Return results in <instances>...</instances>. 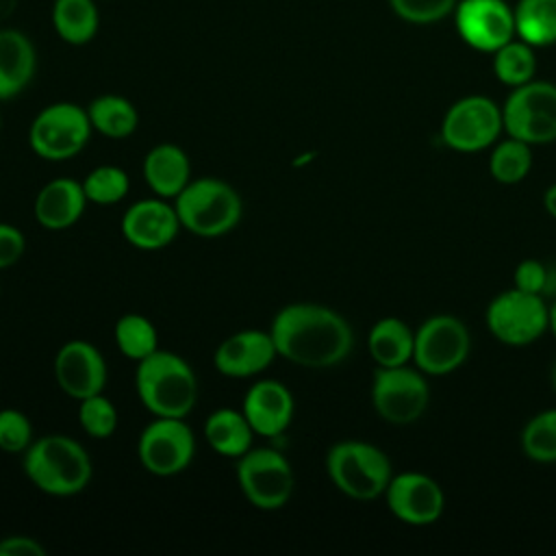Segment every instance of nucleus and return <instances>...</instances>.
Segmentation results:
<instances>
[{"mask_svg": "<svg viewBox=\"0 0 556 556\" xmlns=\"http://www.w3.org/2000/svg\"><path fill=\"white\" fill-rule=\"evenodd\" d=\"M50 20L65 43L85 46L100 28L98 0H54Z\"/></svg>", "mask_w": 556, "mask_h": 556, "instance_id": "nucleus-25", "label": "nucleus"}, {"mask_svg": "<svg viewBox=\"0 0 556 556\" xmlns=\"http://www.w3.org/2000/svg\"><path fill=\"white\" fill-rule=\"evenodd\" d=\"M37 72L30 37L17 28H0V102L20 96Z\"/></svg>", "mask_w": 556, "mask_h": 556, "instance_id": "nucleus-21", "label": "nucleus"}, {"mask_svg": "<svg viewBox=\"0 0 556 556\" xmlns=\"http://www.w3.org/2000/svg\"><path fill=\"white\" fill-rule=\"evenodd\" d=\"M87 195L80 180L54 178L46 182L33 202V215L46 230H67L85 213Z\"/></svg>", "mask_w": 556, "mask_h": 556, "instance_id": "nucleus-20", "label": "nucleus"}, {"mask_svg": "<svg viewBox=\"0 0 556 556\" xmlns=\"http://www.w3.org/2000/svg\"><path fill=\"white\" fill-rule=\"evenodd\" d=\"M0 126H2V117H0Z\"/></svg>", "mask_w": 556, "mask_h": 556, "instance_id": "nucleus-43", "label": "nucleus"}, {"mask_svg": "<svg viewBox=\"0 0 556 556\" xmlns=\"http://www.w3.org/2000/svg\"><path fill=\"white\" fill-rule=\"evenodd\" d=\"M552 387L556 391V361H554V367H552Z\"/></svg>", "mask_w": 556, "mask_h": 556, "instance_id": "nucleus-41", "label": "nucleus"}, {"mask_svg": "<svg viewBox=\"0 0 556 556\" xmlns=\"http://www.w3.org/2000/svg\"><path fill=\"white\" fill-rule=\"evenodd\" d=\"M549 330H552L554 337H556V302L549 306Z\"/></svg>", "mask_w": 556, "mask_h": 556, "instance_id": "nucleus-40", "label": "nucleus"}, {"mask_svg": "<svg viewBox=\"0 0 556 556\" xmlns=\"http://www.w3.org/2000/svg\"><path fill=\"white\" fill-rule=\"evenodd\" d=\"M515 33L532 48L556 43V0H519L513 9Z\"/></svg>", "mask_w": 556, "mask_h": 556, "instance_id": "nucleus-27", "label": "nucleus"}, {"mask_svg": "<svg viewBox=\"0 0 556 556\" xmlns=\"http://www.w3.org/2000/svg\"><path fill=\"white\" fill-rule=\"evenodd\" d=\"M46 545L28 534H11L0 539V556H46Z\"/></svg>", "mask_w": 556, "mask_h": 556, "instance_id": "nucleus-38", "label": "nucleus"}, {"mask_svg": "<svg viewBox=\"0 0 556 556\" xmlns=\"http://www.w3.org/2000/svg\"><path fill=\"white\" fill-rule=\"evenodd\" d=\"M24 476L41 493L72 497L87 489L93 467L87 450L70 434L50 432L22 452Z\"/></svg>", "mask_w": 556, "mask_h": 556, "instance_id": "nucleus-2", "label": "nucleus"}, {"mask_svg": "<svg viewBox=\"0 0 556 556\" xmlns=\"http://www.w3.org/2000/svg\"><path fill=\"white\" fill-rule=\"evenodd\" d=\"M491 334L513 348H523L543 337L549 328V308L543 295L517 287L497 293L484 313Z\"/></svg>", "mask_w": 556, "mask_h": 556, "instance_id": "nucleus-9", "label": "nucleus"}, {"mask_svg": "<svg viewBox=\"0 0 556 556\" xmlns=\"http://www.w3.org/2000/svg\"><path fill=\"white\" fill-rule=\"evenodd\" d=\"M521 450L534 463H556V408L528 419L521 430Z\"/></svg>", "mask_w": 556, "mask_h": 556, "instance_id": "nucleus-31", "label": "nucleus"}, {"mask_svg": "<svg viewBox=\"0 0 556 556\" xmlns=\"http://www.w3.org/2000/svg\"><path fill=\"white\" fill-rule=\"evenodd\" d=\"M254 430L245 419L243 410L217 408L204 421V439L208 447L226 458H239L252 447Z\"/></svg>", "mask_w": 556, "mask_h": 556, "instance_id": "nucleus-23", "label": "nucleus"}, {"mask_svg": "<svg viewBox=\"0 0 556 556\" xmlns=\"http://www.w3.org/2000/svg\"><path fill=\"white\" fill-rule=\"evenodd\" d=\"M532 167V152L530 143L508 137L495 146L489 159L491 176L502 185L521 182Z\"/></svg>", "mask_w": 556, "mask_h": 556, "instance_id": "nucleus-30", "label": "nucleus"}, {"mask_svg": "<svg viewBox=\"0 0 556 556\" xmlns=\"http://www.w3.org/2000/svg\"><path fill=\"white\" fill-rule=\"evenodd\" d=\"M113 337L117 350L135 363L159 350V332L154 324L141 313H124L117 317Z\"/></svg>", "mask_w": 556, "mask_h": 556, "instance_id": "nucleus-28", "label": "nucleus"}, {"mask_svg": "<svg viewBox=\"0 0 556 556\" xmlns=\"http://www.w3.org/2000/svg\"><path fill=\"white\" fill-rule=\"evenodd\" d=\"M89 122L96 132L109 139H126L139 126V113L135 104L117 93H102L87 106Z\"/></svg>", "mask_w": 556, "mask_h": 556, "instance_id": "nucleus-26", "label": "nucleus"}, {"mask_svg": "<svg viewBox=\"0 0 556 556\" xmlns=\"http://www.w3.org/2000/svg\"><path fill=\"white\" fill-rule=\"evenodd\" d=\"M235 473L243 497L258 510H278L293 495L291 463L274 447H250L237 458Z\"/></svg>", "mask_w": 556, "mask_h": 556, "instance_id": "nucleus-7", "label": "nucleus"}, {"mask_svg": "<svg viewBox=\"0 0 556 556\" xmlns=\"http://www.w3.org/2000/svg\"><path fill=\"white\" fill-rule=\"evenodd\" d=\"M332 484L348 497L369 502L384 495L391 482L389 456L367 441H339L326 454Z\"/></svg>", "mask_w": 556, "mask_h": 556, "instance_id": "nucleus-5", "label": "nucleus"}, {"mask_svg": "<svg viewBox=\"0 0 556 556\" xmlns=\"http://www.w3.org/2000/svg\"><path fill=\"white\" fill-rule=\"evenodd\" d=\"M458 0H389L391 11L408 24H434L454 13Z\"/></svg>", "mask_w": 556, "mask_h": 556, "instance_id": "nucleus-34", "label": "nucleus"}, {"mask_svg": "<svg viewBox=\"0 0 556 556\" xmlns=\"http://www.w3.org/2000/svg\"><path fill=\"white\" fill-rule=\"evenodd\" d=\"M278 356L306 369H328L348 358L354 332L348 319L324 304L282 306L269 326Z\"/></svg>", "mask_w": 556, "mask_h": 556, "instance_id": "nucleus-1", "label": "nucleus"}, {"mask_svg": "<svg viewBox=\"0 0 556 556\" xmlns=\"http://www.w3.org/2000/svg\"><path fill=\"white\" fill-rule=\"evenodd\" d=\"M174 202L165 198H143L132 202L119 222L122 237L137 250L154 252L167 248L180 232Z\"/></svg>", "mask_w": 556, "mask_h": 556, "instance_id": "nucleus-15", "label": "nucleus"}, {"mask_svg": "<svg viewBox=\"0 0 556 556\" xmlns=\"http://www.w3.org/2000/svg\"><path fill=\"white\" fill-rule=\"evenodd\" d=\"M367 348L378 367L406 365L413 361L415 332L400 317H382L371 326Z\"/></svg>", "mask_w": 556, "mask_h": 556, "instance_id": "nucleus-24", "label": "nucleus"}, {"mask_svg": "<svg viewBox=\"0 0 556 556\" xmlns=\"http://www.w3.org/2000/svg\"><path fill=\"white\" fill-rule=\"evenodd\" d=\"M502 119L508 137L530 146L556 141V85L532 78L513 87L502 106Z\"/></svg>", "mask_w": 556, "mask_h": 556, "instance_id": "nucleus-8", "label": "nucleus"}, {"mask_svg": "<svg viewBox=\"0 0 556 556\" xmlns=\"http://www.w3.org/2000/svg\"><path fill=\"white\" fill-rule=\"evenodd\" d=\"M78 421L91 439H109L117 430V408L104 393H96L78 402Z\"/></svg>", "mask_w": 556, "mask_h": 556, "instance_id": "nucleus-33", "label": "nucleus"}, {"mask_svg": "<svg viewBox=\"0 0 556 556\" xmlns=\"http://www.w3.org/2000/svg\"><path fill=\"white\" fill-rule=\"evenodd\" d=\"M471 337L454 315H432L415 332L413 363L430 376H445L458 369L469 356Z\"/></svg>", "mask_w": 556, "mask_h": 556, "instance_id": "nucleus-13", "label": "nucleus"}, {"mask_svg": "<svg viewBox=\"0 0 556 556\" xmlns=\"http://www.w3.org/2000/svg\"><path fill=\"white\" fill-rule=\"evenodd\" d=\"M384 497L393 517L408 526H430L439 521L445 508V495L439 482L419 471L393 476Z\"/></svg>", "mask_w": 556, "mask_h": 556, "instance_id": "nucleus-17", "label": "nucleus"}, {"mask_svg": "<svg viewBox=\"0 0 556 556\" xmlns=\"http://www.w3.org/2000/svg\"><path fill=\"white\" fill-rule=\"evenodd\" d=\"M143 180L154 195L174 200L191 182V161L176 143H159L143 156Z\"/></svg>", "mask_w": 556, "mask_h": 556, "instance_id": "nucleus-22", "label": "nucleus"}, {"mask_svg": "<svg viewBox=\"0 0 556 556\" xmlns=\"http://www.w3.org/2000/svg\"><path fill=\"white\" fill-rule=\"evenodd\" d=\"M454 24L460 39L478 52H495L515 33V13L504 0H458Z\"/></svg>", "mask_w": 556, "mask_h": 556, "instance_id": "nucleus-14", "label": "nucleus"}, {"mask_svg": "<svg viewBox=\"0 0 556 556\" xmlns=\"http://www.w3.org/2000/svg\"><path fill=\"white\" fill-rule=\"evenodd\" d=\"M135 389L141 406L154 417H187L198 400V378L176 352L156 350L135 369Z\"/></svg>", "mask_w": 556, "mask_h": 556, "instance_id": "nucleus-3", "label": "nucleus"}, {"mask_svg": "<svg viewBox=\"0 0 556 556\" xmlns=\"http://www.w3.org/2000/svg\"><path fill=\"white\" fill-rule=\"evenodd\" d=\"M0 293H2V285H0Z\"/></svg>", "mask_w": 556, "mask_h": 556, "instance_id": "nucleus-42", "label": "nucleus"}, {"mask_svg": "<svg viewBox=\"0 0 556 556\" xmlns=\"http://www.w3.org/2000/svg\"><path fill=\"white\" fill-rule=\"evenodd\" d=\"M52 369L59 389L72 400L80 402L104 391L106 361L102 352L85 339H72L63 343L56 350Z\"/></svg>", "mask_w": 556, "mask_h": 556, "instance_id": "nucleus-16", "label": "nucleus"}, {"mask_svg": "<svg viewBox=\"0 0 556 556\" xmlns=\"http://www.w3.org/2000/svg\"><path fill=\"white\" fill-rule=\"evenodd\" d=\"M502 130V109L486 96L456 100L441 122V139L456 152H480L493 146Z\"/></svg>", "mask_w": 556, "mask_h": 556, "instance_id": "nucleus-11", "label": "nucleus"}, {"mask_svg": "<svg viewBox=\"0 0 556 556\" xmlns=\"http://www.w3.org/2000/svg\"><path fill=\"white\" fill-rule=\"evenodd\" d=\"M33 443V424L26 413L17 408L0 410V450L7 454H22Z\"/></svg>", "mask_w": 556, "mask_h": 556, "instance_id": "nucleus-35", "label": "nucleus"}, {"mask_svg": "<svg viewBox=\"0 0 556 556\" xmlns=\"http://www.w3.org/2000/svg\"><path fill=\"white\" fill-rule=\"evenodd\" d=\"M241 410L250 421L254 434L271 439L289 428L295 402L291 391L280 380L265 378L248 387Z\"/></svg>", "mask_w": 556, "mask_h": 556, "instance_id": "nucleus-19", "label": "nucleus"}, {"mask_svg": "<svg viewBox=\"0 0 556 556\" xmlns=\"http://www.w3.org/2000/svg\"><path fill=\"white\" fill-rule=\"evenodd\" d=\"M278 352L269 330L245 328L226 337L213 354V365L222 376L250 378L265 371Z\"/></svg>", "mask_w": 556, "mask_h": 556, "instance_id": "nucleus-18", "label": "nucleus"}, {"mask_svg": "<svg viewBox=\"0 0 556 556\" xmlns=\"http://www.w3.org/2000/svg\"><path fill=\"white\" fill-rule=\"evenodd\" d=\"M430 400V387L417 369L406 365L378 367L371 382L374 410L389 424L406 426L417 421Z\"/></svg>", "mask_w": 556, "mask_h": 556, "instance_id": "nucleus-12", "label": "nucleus"}, {"mask_svg": "<svg viewBox=\"0 0 556 556\" xmlns=\"http://www.w3.org/2000/svg\"><path fill=\"white\" fill-rule=\"evenodd\" d=\"M493 74L502 85L519 87L536 74L534 48L521 39H510L493 52Z\"/></svg>", "mask_w": 556, "mask_h": 556, "instance_id": "nucleus-29", "label": "nucleus"}, {"mask_svg": "<svg viewBox=\"0 0 556 556\" xmlns=\"http://www.w3.org/2000/svg\"><path fill=\"white\" fill-rule=\"evenodd\" d=\"M93 126L87 109L76 102H52L43 106L30 122L28 143L30 150L52 163L70 161L85 150Z\"/></svg>", "mask_w": 556, "mask_h": 556, "instance_id": "nucleus-6", "label": "nucleus"}, {"mask_svg": "<svg viewBox=\"0 0 556 556\" xmlns=\"http://www.w3.org/2000/svg\"><path fill=\"white\" fill-rule=\"evenodd\" d=\"M174 206L180 226L204 239L222 237L235 230L243 215V200L239 191L215 176L191 180L176 198Z\"/></svg>", "mask_w": 556, "mask_h": 556, "instance_id": "nucleus-4", "label": "nucleus"}, {"mask_svg": "<svg viewBox=\"0 0 556 556\" xmlns=\"http://www.w3.org/2000/svg\"><path fill=\"white\" fill-rule=\"evenodd\" d=\"M543 206H545V211L556 219V185H549V187L545 189Z\"/></svg>", "mask_w": 556, "mask_h": 556, "instance_id": "nucleus-39", "label": "nucleus"}, {"mask_svg": "<svg viewBox=\"0 0 556 556\" xmlns=\"http://www.w3.org/2000/svg\"><path fill=\"white\" fill-rule=\"evenodd\" d=\"M80 182L87 200L100 206L122 202L130 189V178L126 169L117 165H98Z\"/></svg>", "mask_w": 556, "mask_h": 556, "instance_id": "nucleus-32", "label": "nucleus"}, {"mask_svg": "<svg viewBox=\"0 0 556 556\" xmlns=\"http://www.w3.org/2000/svg\"><path fill=\"white\" fill-rule=\"evenodd\" d=\"M26 252L24 232L7 222H0V269L13 267Z\"/></svg>", "mask_w": 556, "mask_h": 556, "instance_id": "nucleus-37", "label": "nucleus"}, {"mask_svg": "<svg viewBox=\"0 0 556 556\" xmlns=\"http://www.w3.org/2000/svg\"><path fill=\"white\" fill-rule=\"evenodd\" d=\"M513 287L536 295H549L556 291V267H547L536 258H526L515 267Z\"/></svg>", "mask_w": 556, "mask_h": 556, "instance_id": "nucleus-36", "label": "nucleus"}, {"mask_svg": "<svg viewBox=\"0 0 556 556\" xmlns=\"http://www.w3.org/2000/svg\"><path fill=\"white\" fill-rule=\"evenodd\" d=\"M193 456L195 434L185 417H154L137 439V458L156 478L182 473Z\"/></svg>", "mask_w": 556, "mask_h": 556, "instance_id": "nucleus-10", "label": "nucleus"}]
</instances>
